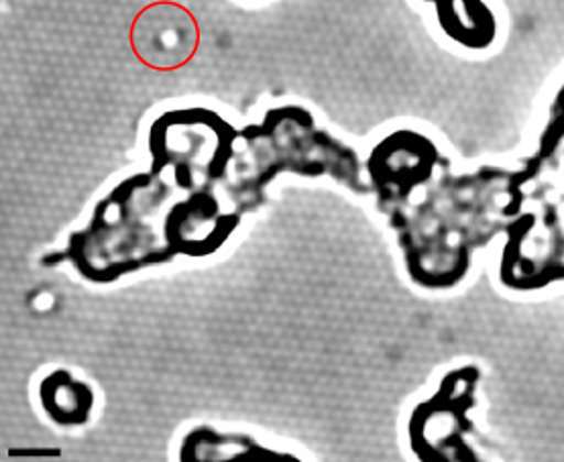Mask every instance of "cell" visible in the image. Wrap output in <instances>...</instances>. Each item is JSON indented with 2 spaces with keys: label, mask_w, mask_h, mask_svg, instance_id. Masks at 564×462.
<instances>
[{
  "label": "cell",
  "mask_w": 564,
  "mask_h": 462,
  "mask_svg": "<svg viewBox=\"0 0 564 462\" xmlns=\"http://www.w3.org/2000/svg\"><path fill=\"white\" fill-rule=\"evenodd\" d=\"M170 188L153 174H139L122 182L102 200L86 231L69 237L66 251L43 258V265L72 261L82 277L108 284L124 273L165 263L175 253L163 243L151 217L170 198Z\"/></svg>",
  "instance_id": "obj_1"
},
{
  "label": "cell",
  "mask_w": 564,
  "mask_h": 462,
  "mask_svg": "<svg viewBox=\"0 0 564 462\" xmlns=\"http://www.w3.org/2000/svg\"><path fill=\"white\" fill-rule=\"evenodd\" d=\"M239 136L247 143V153L237 165L239 184L232 188L239 215L263 205L269 182L282 172L306 177L326 174L357 194L371 191L361 182L357 155L328 133L314 129L304 109L269 110L263 123L247 127Z\"/></svg>",
  "instance_id": "obj_2"
},
{
  "label": "cell",
  "mask_w": 564,
  "mask_h": 462,
  "mask_svg": "<svg viewBox=\"0 0 564 462\" xmlns=\"http://www.w3.org/2000/svg\"><path fill=\"white\" fill-rule=\"evenodd\" d=\"M239 133L213 110H174L160 117L149 133L151 174L175 167V184L186 191L213 190L225 177Z\"/></svg>",
  "instance_id": "obj_3"
},
{
  "label": "cell",
  "mask_w": 564,
  "mask_h": 462,
  "mask_svg": "<svg viewBox=\"0 0 564 462\" xmlns=\"http://www.w3.org/2000/svg\"><path fill=\"white\" fill-rule=\"evenodd\" d=\"M241 215H223L213 190L189 191L188 198L167 212L163 220V241L175 255L206 257L229 241Z\"/></svg>",
  "instance_id": "obj_4"
},
{
  "label": "cell",
  "mask_w": 564,
  "mask_h": 462,
  "mask_svg": "<svg viewBox=\"0 0 564 462\" xmlns=\"http://www.w3.org/2000/svg\"><path fill=\"white\" fill-rule=\"evenodd\" d=\"M431 145L408 131L388 136L377 145L367 169L377 194V206L383 212H395L414 186L431 174Z\"/></svg>",
  "instance_id": "obj_5"
},
{
  "label": "cell",
  "mask_w": 564,
  "mask_h": 462,
  "mask_svg": "<svg viewBox=\"0 0 564 462\" xmlns=\"http://www.w3.org/2000/svg\"><path fill=\"white\" fill-rule=\"evenodd\" d=\"M292 457L259 447L249 436L218 435L202 426L189 432L180 450L182 462H273L290 461Z\"/></svg>",
  "instance_id": "obj_6"
},
{
  "label": "cell",
  "mask_w": 564,
  "mask_h": 462,
  "mask_svg": "<svg viewBox=\"0 0 564 462\" xmlns=\"http://www.w3.org/2000/svg\"><path fill=\"white\" fill-rule=\"evenodd\" d=\"M41 404L47 416L62 426L86 424L95 406L93 389L67 371H55L41 383Z\"/></svg>",
  "instance_id": "obj_7"
}]
</instances>
